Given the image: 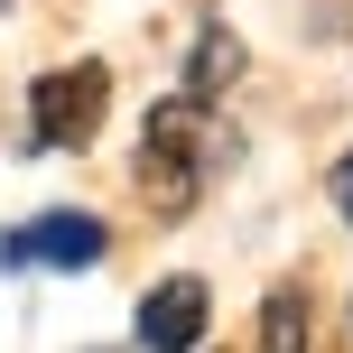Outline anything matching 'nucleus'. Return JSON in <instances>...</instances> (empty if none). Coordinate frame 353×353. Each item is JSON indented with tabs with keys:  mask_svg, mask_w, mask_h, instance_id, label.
Returning <instances> with one entry per match:
<instances>
[{
	"mask_svg": "<svg viewBox=\"0 0 353 353\" xmlns=\"http://www.w3.org/2000/svg\"><path fill=\"white\" fill-rule=\"evenodd\" d=\"M205 168H214V130H205V93H176V103L149 112L140 130V186L159 214H186L205 195Z\"/></svg>",
	"mask_w": 353,
	"mask_h": 353,
	"instance_id": "f257e3e1",
	"label": "nucleus"
},
{
	"mask_svg": "<svg viewBox=\"0 0 353 353\" xmlns=\"http://www.w3.org/2000/svg\"><path fill=\"white\" fill-rule=\"evenodd\" d=\"M103 112H112V74L93 65H47L28 84V149H84L93 130H103Z\"/></svg>",
	"mask_w": 353,
	"mask_h": 353,
	"instance_id": "f03ea898",
	"label": "nucleus"
},
{
	"mask_svg": "<svg viewBox=\"0 0 353 353\" xmlns=\"http://www.w3.org/2000/svg\"><path fill=\"white\" fill-rule=\"evenodd\" d=\"M112 251V232L93 223V214H74V205H56V214H37L28 232H0V270H93Z\"/></svg>",
	"mask_w": 353,
	"mask_h": 353,
	"instance_id": "7ed1b4c3",
	"label": "nucleus"
},
{
	"mask_svg": "<svg viewBox=\"0 0 353 353\" xmlns=\"http://www.w3.org/2000/svg\"><path fill=\"white\" fill-rule=\"evenodd\" d=\"M205 325H214L205 279H159V288L140 298V353H195Z\"/></svg>",
	"mask_w": 353,
	"mask_h": 353,
	"instance_id": "20e7f679",
	"label": "nucleus"
},
{
	"mask_svg": "<svg viewBox=\"0 0 353 353\" xmlns=\"http://www.w3.org/2000/svg\"><path fill=\"white\" fill-rule=\"evenodd\" d=\"M232 74H242V37H232V28H205L195 56H186V93H223Z\"/></svg>",
	"mask_w": 353,
	"mask_h": 353,
	"instance_id": "39448f33",
	"label": "nucleus"
},
{
	"mask_svg": "<svg viewBox=\"0 0 353 353\" xmlns=\"http://www.w3.org/2000/svg\"><path fill=\"white\" fill-rule=\"evenodd\" d=\"M261 353H307V288H270L261 298Z\"/></svg>",
	"mask_w": 353,
	"mask_h": 353,
	"instance_id": "423d86ee",
	"label": "nucleus"
},
{
	"mask_svg": "<svg viewBox=\"0 0 353 353\" xmlns=\"http://www.w3.org/2000/svg\"><path fill=\"white\" fill-rule=\"evenodd\" d=\"M325 195H335V214L353 223V159H335V176H325Z\"/></svg>",
	"mask_w": 353,
	"mask_h": 353,
	"instance_id": "0eeeda50",
	"label": "nucleus"
}]
</instances>
